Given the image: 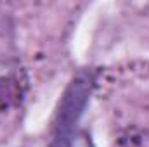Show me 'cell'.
<instances>
[{
    "label": "cell",
    "instance_id": "6da1fadb",
    "mask_svg": "<svg viewBox=\"0 0 149 147\" xmlns=\"http://www.w3.org/2000/svg\"><path fill=\"white\" fill-rule=\"evenodd\" d=\"M52 147H92L90 137L76 125H57Z\"/></svg>",
    "mask_w": 149,
    "mask_h": 147
}]
</instances>
